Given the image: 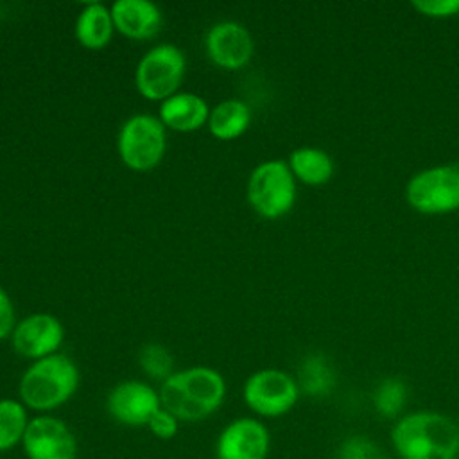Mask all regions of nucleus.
I'll use <instances>...</instances> for the list:
<instances>
[{
	"label": "nucleus",
	"instance_id": "f257e3e1",
	"mask_svg": "<svg viewBox=\"0 0 459 459\" xmlns=\"http://www.w3.org/2000/svg\"><path fill=\"white\" fill-rule=\"evenodd\" d=\"M389 446L398 459H459V423L434 409L405 411L391 425Z\"/></svg>",
	"mask_w": 459,
	"mask_h": 459
},
{
	"label": "nucleus",
	"instance_id": "f03ea898",
	"mask_svg": "<svg viewBox=\"0 0 459 459\" xmlns=\"http://www.w3.org/2000/svg\"><path fill=\"white\" fill-rule=\"evenodd\" d=\"M226 398L224 377L208 366L174 371L161 382V407L179 421H203L219 411Z\"/></svg>",
	"mask_w": 459,
	"mask_h": 459
},
{
	"label": "nucleus",
	"instance_id": "7ed1b4c3",
	"mask_svg": "<svg viewBox=\"0 0 459 459\" xmlns=\"http://www.w3.org/2000/svg\"><path fill=\"white\" fill-rule=\"evenodd\" d=\"M79 382L81 375L75 362L63 353H54L34 360L23 371L18 400L38 414H50L75 394Z\"/></svg>",
	"mask_w": 459,
	"mask_h": 459
},
{
	"label": "nucleus",
	"instance_id": "20e7f679",
	"mask_svg": "<svg viewBox=\"0 0 459 459\" xmlns=\"http://www.w3.org/2000/svg\"><path fill=\"white\" fill-rule=\"evenodd\" d=\"M407 204L423 215L459 210V165L439 163L414 172L405 185Z\"/></svg>",
	"mask_w": 459,
	"mask_h": 459
},
{
	"label": "nucleus",
	"instance_id": "39448f33",
	"mask_svg": "<svg viewBox=\"0 0 459 459\" xmlns=\"http://www.w3.org/2000/svg\"><path fill=\"white\" fill-rule=\"evenodd\" d=\"M247 203L264 219L287 215L296 203V178L287 161L267 160L256 165L247 179Z\"/></svg>",
	"mask_w": 459,
	"mask_h": 459
},
{
	"label": "nucleus",
	"instance_id": "423d86ee",
	"mask_svg": "<svg viewBox=\"0 0 459 459\" xmlns=\"http://www.w3.org/2000/svg\"><path fill=\"white\" fill-rule=\"evenodd\" d=\"M301 396L298 380L278 368H264L247 377L242 387L246 407L258 418L289 414Z\"/></svg>",
	"mask_w": 459,
	"mask_h": 459
},
{
	"label": "nucleus",
	"instance_id": "0eeeda50",
	"mask_svg": "<svg viewBox=\"0 0 459 459\" xmlns=\"http://www.w3.org/2000/svg\"><path fill=\"white\" fill-rule=\"evenodd\" d=\"M165 147V126L158 117L147 113L133 115L118 131V156L131 170L145 172L154 169L161 161Z\"/></svg>",
	"mask_w": 459,
	"mask_h": 459
},
{
	"label": "nucleus",
	"instance_id": "6e6552de",
	"mask_svg": "<svg viewBox=\"0 0 459 459\" xmlns=\"http://www.w3.org/2000/svg\"><path fill=\"white\" fill-rule=\"evenodd\" d=\"M185 54L172 43H161L147 50L136 65L134 84L142 97L165 100L176 93L185 75Z\"/></svg>",
	"mask_w": 459,
	"mask_h": 459
},
{
	"label": "nucleus",
	"instance_id": "1a4fd4ad",
	"mask_svg": "<svg viewBox=\"0 0 459 459\" xmlns=\"http://www.w3.org/2000/svg\"><path fill=\"white\" fill-rule=\"evenodd\" d=\"M20 446L27 459H77L79 452L74 430L52 414L30 418Z\"/></svg>",
	"mask_w": 459,
	"mask_h": 459
},
{
	"label": "nucleus",
	"instance_id": "9d476101",
	"mask_svg": "<svg viewBox=\"0 0 459 459\" xmlns=\"http://www.w3.org/2000/svg\"><path fill=\"white\" fill-rule=\"evenodd\" d=\"M160 409V391L142 380H122L106 396L108 414L126 427H147Z\"/></svg>",
	"mask_w": 459,
	"mask_h": 459
},
{
	"label": "nucleus",
	"instance_id": "9b49d317",
	"mask_svg": "<svg viewBox=\"0 0 459 459\" xmlns=\"http://www.w3.org/2000/svg\"><path fill=\"white\" fill-rule=\"evenodd\" d=\"M271 432L260 418L242 416L224 425L215 441V459H267Z\"/></svg>",
	"mask_w": 459,
	"mask_h": 459
},
{
	"label": "nucleus",
	"instance_id": "f8f14e48",
	"mask_svg": "<svg viewBox=\"0 0 459 459\" xmlns=\"http://www.w3.org/2000/svg\"><path fill=\"white\" fill-rule=\"evenodd\" d=\"M18 355L32 360L57 353L65 339V328L57 317L39 312L23 317L11 333Z\"/></svg>",
	"mask_w": 459,
	"mask_h": 459
},
{
	"label": "nucleus",
	"instance_id": "ddd939ff",
	"mask_svg": "<svg viewBox=\"0 0 459 459\" xmlns=\"http://www.w3.org/2000/svg\"><path fill=\"white\" fill-rule=\"evenodd\" d=\"M204 47L210 61L226 70L246 66L255 52L251 32L237 22L215 23L206 34Z\"/></svg>",
	"mask_w": 459,
	"mask_h": 459
},
{
	"label": "nucleus",
	"instance_id": "4468645a",
	"mask_svg": "<svg viewBox=\"0 0 459 459\" xmlns=\"http://www.w3.org/2000/svg\"><path fill=\"white\" fill-rule=\"evenodd\" d=\"M109 9L115 30L129 39L152 38L163 22L158 5L149 0H117Z\"/></svg>",
	"mask_w": 459,
	"mask_h": 459
},
{
	"label": "nucleus",
	"instance_id": "2eb2a0df",
	"mask_svg": "<svg viewBox=\"0 0 459 459\" xmlns=\"http://www.w3.org/2000/svg\"><path fill=\"white\" fill-rule=\"evenodd\" d=\"M210 109L203 97L188 91L174 93L160 104V120L165 127L192 133L208 124Z\"/></svg>",
	"mask_w": 459,
	"mask_h": 459
},
{
	"label": "nucleus",
	"instance_id": "dca6fc26",
	"mask_svg": "<svg viewBox=\"0 0 459 459\" xmlns=\"http://www.w3.org/2000/svg\"><path fill=\"white\" fill-rule=\"evenodd\" d=\"M115 32L111 9L100 2H91L82 7L75 22V38L79 45L90 50L108 47Z\"/></svg>",
	"mask_w": 459,
	"mask_h": 459
},
{
	"label": "nucleus",
	"instance_id": "f3484780",
	"mask_svg": "<svg viewBox=\"0 0 459 459\" xmlns=\"http://www.w3.org/2000/svg\"><path fill=\"white\" fill-rule=\"evenodd\" d=\"M287 165L296 181H301L308 186H321L328 183L335 169L332 156L326 151L312 145L294 149L289 154Z\"/></svg>",
	"mask_w": 459,
	"mask_h": 459
},
{
	"label": "nucleus",
	"instance_id": "a211bd4d",
	"mask_svg": "<svg viewBox=\"0 0 459 459\" xmlns=\"http://www.w3.org/2000/svg\"><path fill=\"white\" fill-rule=\"evenodd\" d=\"M251 124V109L244 100L228 99L219 102L208 117V129L219 140L242 136Z\"/></svg>",
	"mask_w": 459,
	"mask_h": 459
},
{
	"label": "nucleus",
	"instance_id": "6ab92c4d",
	"mask_svg": "<svg viewBox=\"0 0 459 459\" xmlns=\"http://www.w3.org/2000/svg\"><path fill=\"white\" fill-rule=\"evenodd\" d=\"M27 407L14 398H0V454L22 445L29 427Z\"/></svg>",
	"mask_w": 459,
	"mask_h": 459
},
{
	"label": "nucleus",
	"instance_id": "aec40b11",
	"mask_svg": "<svg viewBox=\"0 0 459 459\" xmlns=\"http://www.w3.org/2000/svg\"><path fill=\"white\" fill-rule=\"evenodd\" d=\"M371 403L380 418L394 421L405 412L407 385L403 384V380L394 377L382 378L373 389Z\"/></svg>",
	"mask_w": 459,
	"mask_h": 459
},
{
	"label": "nucleus",
	"instance_id": "412c9836",
	"mask_svg": "<svg viewBox=\"0 0 459 459\" xmlns=\"http://www.w3.org/2000/svg\"><path fill=\"white\" fill-rule=\"evenodd\" d=\"M299 389L310 396H326L335 384V375L332 366L323 357H310L303 362L299 369V378H296Z\"/></svg>",
	"mask_w": 459,
	"mask_h": 459
},
{
	"label": "nucleus",
	"instance_id": "4be33fe9",
	"mask_svg": "<svg viewBox=\"0 0 459 459\" xmlns=\"http://www.w3.org/2000/svg\"><path fill=\"white\" fill-rule=\"evenodd\" d=\"M333 459H391V455L371 436L350 434L337 443Z\"/></svg>",
	"mask_w": 459,
	"mask_h": 459
},
{
	"label": "nucleus",
	"instance_id": "5701e85b",
	"mask_svg": "<svg viewBox=\"0 0 459 459\" xmlns=\"http://www.w3.org/2000/svg\"><path fill=\"white\" fill-rule=\"evenodd\" d=\"M138 360H140V366L145 371V375H149L151 378L163 382L165 378H169L174 373L172 371V357L160 344H145L140 350Z\"/></svg>",
	"mask_w": 459,
	"mask_h": 459
},
{
	"label": "nucleus",
	"instance_id": "b1692460",
	"mask_svg": "<svg viewBox=\"0 0 459 459\" xmlns=\"http://www.w3.org/2000/svg\"><path fill=\"white\" fill-rule=\"evenodd\" d=\"M411 7L427 18H452L459 14V0H416Z\"/></svg>",
	"mask_w": 459,
	"mask_h": 459
},
{
	"label": "nucleus",
	"instance_id": "393cba45",
	"mask_svg": "<svg viewBox=\"0 0 459 459\" xmlns=\"http://www.w3.org/2000/svg\"><path fill=\"white\" fill-rule=\"evenodd\" d=\"M179 420L169 412L167 409H160L152 418L151 421L147 423V429L151 430V434L161 441H169L172 437H176V434L179 432Z\"/></svg>",
	"mask_w": 459,
	"mask_h": 459
},
{
	"label": "nucleus",
	"instance_id": "a878e982",
	"mask_svg": "<svg viewBox=\"0 0 459 459\" xmlns=\"http://www.w3.org/2000/svg\"><path fill=\"white\" fill-rule=\"evenodd\" d=\"M14 307L7 292L0 287V341L13 333L14 330Z\"/></svg>",
	"mask_w": 459,
	"mask_h": 459
},
{
	"label": "nucleus",
	"instance_id": "bb28decb",
	"mask_svg": "<svg viewBox=\"0 0 459 459\" xmlns=\"http://www.w3.org/2000/svg\"><path fill=\"white\" fill-rule=\"evenodd\" d=\"M457 423H459V421H457Z\"/></svg>",
	"mask_w": 459,
	"mask_h": 459
}]
</instances>
